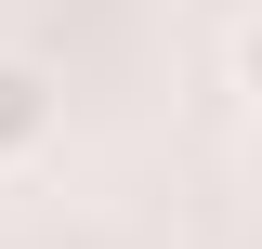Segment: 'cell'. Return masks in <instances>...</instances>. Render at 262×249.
<instances>
[{"mask_svg": "<svg viewBox=\"0 0 262 249\" xmlns=\"http://www.w3.org/2000/svg\"><path fill=\"white\" fill-rule=\"evenodd\" d=\"M53 131H66V79L39 53H13L0 39V171H39L53 157Z\"/></svg>", "mask_w": 262, "mask_h": 249, "instance_id": "1", "label": "cell"}, {"mask_svg": "<svg viewBox=\"0 0 262 249\" xmlns=\"http://www.w3.org/2000/svg\"><path fill=\"white\" fill-rule=\"evenodd\" d=\"M236 92L262 105V13H236Z\"/></svg>", "mask_w": 262, "mask_h": 249, "instance_id": "2", "label": "cell"}, {"mask_svg": "<svg viewBox=\"0 0 262 249\" xmlns=\"http://www.w3.org/2000/svg\"><path fill=\"white\" fill-rule=\"evenodd\" d=\"M249 184H262V131H249Z\"/></svg>", "mask_w": 262, "mask_h": 249, "instance_id": "3", "label": "cell"}]
</instances>
